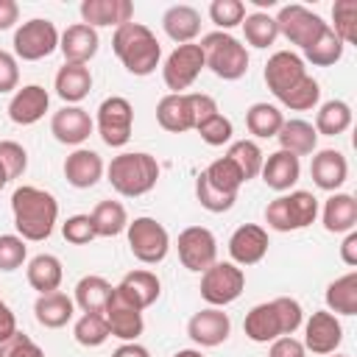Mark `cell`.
I'll use <instances>...</instances> for the list:
<instances>
[{"instance_id":"16","label":"cell","mask_w":357,"mask_h":357,"mask_svg":"<svg viewBox=\"0 0 357 357\" xmlns=\"http://www.w3.org/2000/svg\"><path fill=\"white\" fill-rule=\"evenodd\" d=\"M343 340V326L337 321V315H332L329 310H318L310 315V321L304 324V349L312 354H332L337 351Z\"/></svg>"},{"instance_id":"35","label":"cell","mask_w":357,"mask_h":357,"mask_svg":"<svg viewBox=\"0 0 357 357\" xmlns=\"http://www.w3.org/2000/svg\"><path fill=\"white\" fill-rule=\"evenodd\" d=\"M326 307L332 315H357V271L343 273L326 287Z\"/></svg>"},{"instance_id":"7","label":"cell","mask_w":357,"mask_h":357,"mask_svg":"<svg viewBox=\"0 0 357 357\" xmlns=\"http://www.w3.org/2000/svg\"><path fill=\"white\" fill-rule=\"evenodd\" d=\"M126 234H128V248H131V254H134L139 262H145V265L162 262V259L167 257V251H170V234H167V229H165L156 218L142 215V218L128 220Z\"/></svg>"},{"instance_id":"14","label":"cell","mask_w":357,"mask_h":357,"mask_svg":"<svg viewBox=\"0 0 357 357\" xmlns=\"http://www.w3.org/2000/svg\"><path fill=\"white\" fill-rule=\"evenodd\" d=\"M100 315H103V321L109 326V335L112 337H120L123 343H134L142 335V329H145L142 310L134 307L117 287H112L109 301H106V307H103Z\"/></svg>"},{"instance_id":"29","label":"cell","mask_w":357,"mask_h":357,"mask_svg":"<svg viewBox=\"0 0 357 357\" xmlns=\"http://www.w3.org/2000/svg\"><path fill=\"white\" fill-rule=\"evenodd\" d=\"M33 315L45 329H61V326H67L73 321L75 301L67 293L53 290V293H45V296H39L33 301Z\"/></svg>"},{"instance_id":"41","label":"cell","mask_w":357,"mask_h":357,"mask_svg":"<svg viewBox=\"0 0 357 357\" xmlns=\"http://www.w3.org/2000/svg\"><path fill=\"white\" fill-rule=\"evenodd\" d=\"M226 156L240 170L243 181H251L254 176H259L262 162H265V156H262V151H259V145L254 139H237V142H231V148L226 151Z\"/></svg>"},{"instance_id":"43","label":"cell","mask_w":357,"mask_h":357,"mask_svg":"<svg viewBox=\"0 0 357 357\" xmlns=\"http://www.w3.org/2000/svg\"><path fill=\"white\" fill-rule=\"evenodd\" d=\"M73 335H75V340H78L81 346H86V349H98V346H103V343L112 337V335H109V326H106V321H103L100 312H84V315L75 321Z\"/></svg>"},{"instance_id":"20","label":"cell","mask_w":357,"mask_h":357,"mask_svg":"<svg viewBox=\"0 0 357 357\" xmlns=\"http://www.w3.org/2000/svg\"><path fill=\"white\" fill-rule=\"evenodd\" d=\"M81 20L89 28H120L134 20V3L131 0H84L81 3Z\"/></svg>"},{"instance_id":"38","label":"cell","mask_w":357,"mask_h":357,"mask_svg":"<svg viewBox=\"0 0 357 357\" xmlns=\"http://www.w3.org/2000/svg\"><path fill=\"white\" fill-rule=\"evenodd\" d=\"M109 293H112V284H109L103 276L89 273V276L78 279V284H75V298H73V301H75L84 312H103V307H106V301H109Z\"/></svg>"},{"instance_id":"33","label":"cell","mask_w":357,"mask_h":357,"mask_svg":"<svg viewBox=\"0 0 357 357\" xmlns=\"http://www.w3.org/2000/svg\"><path fill=\"white\" fill-rule=\"evenodd\" d=\"M276 139H279V151H287L293 156H307L318 145V134L307 120H284Z\"/></svg>"},{"instance_id":"59","label":"cell","mask_w":357,"mask_h":357,"mask_svg":"<svg viewBox=\"0 0 357 357\" xmlns=\"http://www.w3.org/2000/svg\"><path fill=\"white\" fill-rule=\"evenodd\" d=\"M112 357H151V354H148L145 346H139V343L134 340V343H123V346H117V349L112 351Z\"/></svg>"},{"instance_id":"13","label":"cell","mask_w":357,"mask_h":357,"mask_svg":"<svg viewBox=\"0 0 357 357\" xmlns=\"http://www.w3.org/2000/svg\"><path fill=\"white\" fill-rule=\"evenodd\" d=\"M178 259L187 271L204 273L212 262H218V240L206 226H187L178 234Z\"/></svg>"},{"instance_id":"48","label":"cell","mask_w":357,"mask_h":357,"mask_svg":"<svg viewBox=\"0 0 357 357\" xmlns=\"http://www.w3.org/2000/svg\"><path fill=\"white\" fill-rule=\"evenodd\" d=\"M28 257V245L20 234H0V271H17Z\"/></svg>"},{"instance_id":"21","label":"cell","mask_w":357,"mask_h":357,"mask_svg":"<svg viewBox=\"0 0 357 357\" xmlns=\"http://www.w3.org/2000/svg\"><path fill=\"white\" fill-rule=\"evenodd\" d=\"M47 106H50L47 89L39 86V84H28V86H22V89H17L11 95V100H8V117L17 126H33V123H39L45 117Z\"/></svg>"},{"instance_id":"23","label":"cell","mask_w":357,"mask_h":357,"mask_svg":"<svg viewBox=\"0 0 357 357\" xmlns=\"http://www.w3.org/2000/svg\"><path fill=\"white\" fill-rule=\"evenodd\" d=\"M98 47H100L98 31L89 28V25H84V22L70 25L59 36V50H61L64 61H70V64H86L89 59H95Z\"/></svg>"},{"instance_id":"57","label":"cell","mask_w":357,"mask_h":357,"mask_svg":"<svg viewBox=\"0 0 357 357\" xmlns=\"http://www.w3.org/2000/svg\"><path fill=\"white\" fill-rule=\"evenodd\" d=\"M17 332V318H14V312H11V307L0 298V340H6V337H11Z\"/></svg>"},{"instance_id":"28","label":"cell","mask_w":357,"mask_h":357,"mask_svg":"<svg viewBox=\"0 0 357 357\" xmlns=\"http://www.w3.org/2000/svg\"><path fill=\"white\" fill-rule=\"evenodd\" d=\"M114 287L139 310H148L162 293V282L153 271H128L120 279V284H114Z\"/></svg>"},{"instance_id":"56","label":"cell","mask_w":357,"mask_h":357,"mask_svg":"<svg viewBox=\"0 0 357 357\" xmlns=\"http://www.w3.org/2000/svg\"><path fill=\"white\" fill-rule=\"evenodd\" d=\"M17 20H20V6L14 0H0V31L14 28Z\"/></svg>"},{"instance_id":"61","label":"cell","mask_w":357,"mask_h":357,"mask_svg":"<svg viewBox=\"0 0 357 357\" xmlns=\"http://www.w3.org/2000/svg\"><path fill=\"white\" fill-rule=\"evenodd\" d=\"M8 184V176H6V170H3V165H0V190Z\"/></svg>"},{"instance_id":"18","label":"cell","mask_w":357,"mask_h":357,"mask_svg":"<svg viewBox=\"0 0 357 357\" xmlns=\"http://www.w3.org/2000/svg\"><path fill=\"white\" fill-rule=\"evenodd\" d=\"M92 128H95V123H92L89 112L81 109V106H61L50 117V134L61 145H81V142H86Z\"/></svg>"},{"instance_id":"36","label":"cell","mask_w":357,"mask_h":357,"mask_svg":"<svg viewBox=\"0 0 357 357\" xmlns=\"http://www.w3.org/2000/svg\"><path fill=\"white\" fill-rule=\"evenodd\" d=\"M89 218H92V226H95L98 237H117L128 226V215H126V206L120 201H100V204H95Z\"/></svg>"},{"instance_id":"9","label":"cell","mask_w":357,"mask_h":357,"mask_svg":"<svg viewBox=\"0 0 357 357\" xmlns=\"http://www.w3.org/2000/svg\"><path fill=\"white\" fill-rule=\"evenodd\" d=\"M273 20H276L279 33H282L290 45H298L301 50H307L312 42H318L321 33L329 28V22H324L315 11H310V8L298 6V3L282 6Z\"/></svg>"},{"instance_id":"39","label":"cell","mask_w":357,"mask_h":357,"mask_svg":"<svg viewBox=\"0 0 357 357\" xmlns=\"http://www.w3.org/2000/svg\"><path fill=\"white\" fill-rule=\"evenodd\" d=\"M201 173H204V178H206L218 192H223V195H234V198H237L240 187L245 184L243 176H240V170L234 167V162H231L229 156L215 159V162H212L206 170H201Z\"/></svg>"},{"instance_id":"45","label":"cell","mask_w":357,"mask_h":357,"mask_svg":"<svg viewBox=\"0 0 357 357\" xmlns=\"http://www.w3.org/2000/svg\"><path fill=\"white\" fill-rule=\"evenodd\" d=\"M318 100H321V84H318L312 75H307V78H304L296 89H290L279 103L287 106L290 112H307V109H315Z\"/></svg>"},{"instance_id":"42","label":"cell","mask_w":357,"mask_h":357,"mask_svg":"<svg viewBox=\"0 0 357 357\" xmlns=\"http://www.w3.org/2000/svg\"><path fill=\"white\" fill-rule=\"evenodd\" d=\"M343 47H346V45L337 39V33H335L332 28H326V31L321 33V39L312 42V45L304 50V59H307L312 67H332L335 61H340Z\"/></svg>"},{"instance_id":"27","label":"cell","mask_w":357,"mask_h":357,"mask_svg":"<svg viewBox=\"0 0 357 357\" xmlns=\"http://www.w3.org/2000/svg\"><path fill=\"white\" fill-rule=\"evenodd\" d=\"M156 120L170 134H184V131L195 128L192 106H190V92H181V95H173L170 92V95H165L156 103Z\"/></svg>"},{"instance_id":"1","label":"cell","mask_w":357,"mask_h":357,"mask_svg":"<svg viewBox=\"0 0 357 357\" xmlns=\"http://www.w3.org/2000/svg\"><path fill=\"white\" fill-rule=\"evenodd\" d=\"M11 215L22 240L42 243L53 234V226L59 220V201L47 190L22 184L11 195Z\"/></svg>"},{"instance_id":"32","label":"cell","mask_w":357,"mask_h":357,"mask_svg":"<svg viewBox=\"0 0 357 357\" xmlns=\"http://www.w3.org/2000/svg\"><path fill=\"white\" fill-rule=\"evenodd\" d=\"M28 284L45 296V293H53L61 287V279H64V271H61V259L53 257V254H36L31 262H28Z\"/></svg>"},{"instance_id":"54","label":"cell","mask_w":357,"mask_h":357,"mask_svg":"<svg viewBox=\"0 0 357 357\" xmlns=\"http://www.w3.org/2000/svg\"><path fill=\"white\" fill-rule=\"evenodd\" d=\"M268 357H307V349H304V343L296 340L293 335H282V337L271 340Z\"/></svg>"},{"instance_id":"25","label":"cell","mask_w":357,"mask_h":357,"mask_svg":"<svg viewBox=\"0 0 357 357\" xmlns=\"http://www.w3.org/2000/svg\"><path fill=\"white\" fill-rule=\"evenodd\" d=\"M262 181L271 187V190H276V192H287L296 181H298V176H301V162H298V156H293V153H287V151H273L265 162H262Z\"/></svg>"},{"instance_id":"10","label":"cell","mask_w":357,"mask_h":357,"mask_svg":"<svg viewBox=\"0 0 357 357\" xmlns=\"http://www.w3.org/2000/svg\"><path fill=\"white\" fill-rule=\"evenodd\" d=\"M59 31L50 20L33 17L28 22H22L14 31V56L22 61H39L47 59L56 47H59Z\"/></svg>"},{"instance_id":"2","label":"cell","mask_w":357,"mask_h":357,"mask_svg":"<svg viewBox=\"0 0 357 357\" xmlns=\"http://www.w3.org/2000/svg\"><path fill=\"white\" fill-rule=\"evenodd\" d=\"M304 324V310L296 298L279 296L273 301H262L245 312L243 329L254 343H271L282 335H293Z\"/></svg>"},{"instance_id":"40","label":"cell","mask_w":357,"mask_h":357,"mask_svg":"<svg viewBox=\"0 0 357 357\" xmlns=\"http://www.w3.org/2000/svg\"><path fill=\"white\" fill-rule=\"evenodd\" d=\"M243 25V33H245V42L251 47H271L279 36V28H276V20L265 11H254V14H245V20L240 22Z\"/></svg>"},{"instance_id":"37","label":"cell","mask_w":357,"mask_h":357,"mask_svg":"<svg viewBox=\"0 0 357 357\" xmlns=\"http://www.w3.org/2000/svg\"><path fill=\"white\" fill-rule=\"evenodd\" d=\"M282 123H284V114L273 103H251L245 112V128L259 139L276 137Z\"/></svg>"},{"instance_id":"19","label":"cell","mask_w":357,"mask_h":357,"mask_svg":"<svg viewBox=\"0 0 357 357\" xmlns=\"http://www.w3.org/2000/svg\"><path fill=\"white\" fill-rule=\"evenodd\" d=\"M268 231L257 223H243L229 237V254L234 265H257L268 254Z\"/></svg>"},{"instance_id":"30","label":"cell","mask_w":357,"mask_h":357,"mask_svg":"<svg viewBox=\"0 0 357 357\" xmlns=\"http://www.w3.org/2000/svg\"><path fill=\"white\" fill-rule=\"evenodd\" d=\"M162 28L176 45H190L201 33V14L187 3L170 6L162 14Z\"/></svg>"},{"instance_id":"46","label":"cell","mask_w":357,"mask_h":357,"mask_svg":"<svg viewBox=\"0 0 357 357\" xmlns=\"http://www.w3.org/2000/svg\"><path fill=\"white\" fill-rule=\"evenodd\" d=\"M209 20L229 33V28L240 25L245 20V3L243 0H212L209 3Z\"/></svg>"},{"instance_id":"58","label":"cell","mask_w":357,"mask_h":357,"mask_svg":"<svg viewBox=\"0 0 357 357\" xmlns=\"http://www.w3.org/2000/svg\"><path fill=\"white\" fill-rule=\"evenodd\" d=\"M340 259L346 265H357V231H346L343 243H340Z\"/></svg>"},{"instance_id":"50","label":"cell","mask_w":357,"mask_h":357,"mask_svg":"<svg viewBox=\"0 0 357 357\" xmlns=\"http://www.w3.org/2000/svg\"><path fill=\"white\" fill-rule=\"evenodd\" d=\"M195 131L201 134V139H204L206 145H226V142L231 139V134H234V126H231L229 117H223V114L218 112V114L206 117Z\"/></svg>"},{"instance_id":"26","label":"cell","mask_w":357,"mask_h":357,"mask_svg":"<svg viewBox=\"0 0 357 357\" xmlns=\"http://www.w3.org/2000/svg\"><path fill=\"white\" fill-rule=\"evenodd\" d=\"M53 86H56V95L64 103L75 106V103H81L89 95V89H92V73H89L86 64H70V61H64L59 67V73H56Z\"/></svg>"},{"instance_id":"3","label":"cell","mask_w":357,"mask_h":357,"mask_svg":"<svg viewBox=\"0 0 357 357\" xmlns=\"http://www.w3.org/2000/svg\"><path fill=\"white\" fill-rule=\"evenodd\" d=\"M112 50L131 75H151L162 59V45L153 36V31L134 20L114 28Z\"/></svg>"},{"instance_id":"6","label":"cell","mask_w":357,"mask_h":357,"mask_svg":"<svg viewBox=\"0 0 357 357\" xmlns=\"http://www.w3.org/2000/svg\"><path fill=\"white\" fill-rule=\"evenodd\" d=\"M318 218V198L307 190H293L287 195L273 198L265 206V223L273 231H298L315 223Z\"/></svg>"},{"instance_id":"8","label":"cell","mask_w":357,"mask_h":357,"mask_svg":"<svg viewBox=\"0 0 357 357\" xmlns=\"http://www.w3.org/2000/svg\"><path fill=\"white\" fill-rule=\"evenodd\" d=\"M245 287V273L234 262H212L201 273V298L209 307H226L243 296Z\"/></svg>"},{"instance_id":"55","label":"cell","mask_w":357,"mask_h":357,"mask_svg":"<svg viewBox=\"0 0 357 357\" xmlns=\"http://www.w3.org/2000/svg\"><path fill=\"white\" fill-rule=\"evenodd\" d=\"M190 106H192L195 128H198L206 117L218 114V103H215V98H212V95H204V92H190Z\"/></svg>"},{"instance_id":"60","label":"cell","mask_w":357,"mask_h":357,"mask_svg":"<svg viewBox=\"0 0 357 357\" xmlns=\"http://www.w3.org/2000/svg\"><path fill=\"white\" fill-rule=\"evenodd\" d=\"M173 357H204V354H201L198 349H178Z\"/></svg>"},{"instance_id":"5","label":"cell","mask_w":357,"mask_h":357,"mask_svg":"<svg viewBox=\"0 0 357 357\" xmlns=\"http://www.w3.org/2000/svg\"><path fill=\"white\" fill-rule=\"evenodd\" d=\"M204 67H209L223 81H237L248 73V50L240 39L226 31H212L201 39Z\"/></svg>"},{"instance_id":"11","label":"cell","mask_w":357,"mask_h":357,"mask_svg":"<svg viewBox=\"0 0 357 357\" xmlns=\"http://www.w3.org/2000/svg\"><path fill=\"white\" fill-rule=\"evenodd\" d=\"M98 134L109 148H123L131 139V128H134V109L126 98L112 95L106 100H100L98 106Z\"/></svg>"},{"instance_id":"17","label":"cell","mask_w":357,"mask_h":357,"mask_svg":"<svg viewBox=\"0 0 357 357\" xmlns=\"http://www.w3.org/2000/svg\"><path fill=\"white\" fill-rule=\"evenodd\" d=\"M229 332H231V321L229 315L220 310V307H206L201 312H195L187 324V335L195 346H204V349H212V346H220L229 340Z\"/></svg>"},{"instance_id":"12","label":"cell","mask_w":357,"mask_h":357,"mask_svg":"<svg viewBox=\"0 0 357 357\" xmlns=\"http://www.w3.org/2000/svg\"><path fill=\"white\" fill-rule=\"evenodd\" d=\"M201 70H204V50H201V45H195V42L176 45V50L165 59L162 78H165V86L173 95H181L187 86L195 84V78L201 75Z\"/></svg>"},{"instance_id":"53","label":"cell","mask_w":357,"mask_h":357,"mask_svg":"<svg viewBox=\"0 0 357 357\" xmlns=\"http://www.w3.org/2000/svg\"><path fill=\"white\" fill-rule=\"evenodd\" d=\"M20 84V67H17V56L8 50H0V95L14 92Z\"/></svg>"},{"instance_id":"34","label":"cell","mask_w":357,"mask_h":357,"mask_svg":"<svg viewBox=\"0 0 357 357\" xmlns=\"http://www.w3.org/2000/svg\"><path fill=\"white\" fill-rule=\"evenodd\" d=\"M349 126H351V106L346 100L332 98V100L321 103L312 128L318 137H337V134L349 131Z\"/></svg>"},{"instance_id":"15","label":"cell","mask_w":357,"mask_h":357,"mask_svg":"<svg viewBox=\"0 0 357 357\" xmlns=\"http://www.w3.org/2000/svg\"><path fill=\"white\" fill-rule=\"evenodd\" d=\"M307 78V67L304 59L290 53V50H276L268 64H265V84L273 92L276 100H282L290 89H296L301 81Z\"/></svg>"},{"instance_id":"22","label":"cell","mask_w":357,"mask_h":357,"mask_svg":"<svg viewBox=\"0 0 357 357\" xmlns=\"http://www.w3.org/2000/svg\"><path fill=\"white\" fill-rule=\"evenodd\" d=\"M103 159L100 153L89 151V148H75L67 159H64V178L67 184H73L75 190H89L100 181L103 176Z\"/></svg>"},{"instance_id":"4","label":"cell","mask_w":357,"mask_h":357,"mask_svg":"<svg viewBox=\"0 0 357 357\" xmlns=\"http://www.w3.org/2000/svg\"><path fill=\"white\" fill-rule=\"evenodd\" d=\"M106 176H109V184L120 195L137 198V195H145L156 187L159 162L145 151H126L109 162Z\"/></svg>"},{"instance_id":"51","label":"cell","mask_w":357,"mask_h":357,"mask_svg":"<svg viewBox=\"0 0 357 357\" xmlns=\"http://www.w3.org/2000/svg\"><path fill=\"white\" fill-rule=\"evenodd\" d=\"M61 234L67 243L73 245H86L89 240H95V226H92V218L89 215H73L61 223Z\"/></svg>"},{"instance_id":"47","label":"cell","mask_w":357,"mask_h":357,"mask_svg":"<svg viewBox=\"0 0 357 357\" xmlns=\"http://www.w3.org/2000/svg\"><path fill=\"white\" fill-rule=\"evenodd\" d=\"M195 198H198V204L206 209V212H229L231 206H234V195H223V192H218L206 178H204V173H198V178H195Z\"/></svg>"},{"instance_id":"49","label":"cell","mask_w":357,"mask_h":357,"mask_svg":"<svg viewBox=\"0 0 357 357\" xmlns=\"http://www.w3.org/2000/svg\"><path fill=\"white\" fill-rule=\"evenodd\" d=\"M0 165H3L6 176H8V181L20 178L25 173V167H28V151L14 139H3L0 142Z\"/></svg>"},{"instance_id":"62","label":"cell","mask_w":357,"mask_h":357,"mask_svg":"<svg viewBox=\"0 0 357 357\" xmlns=\"http://www.w3.org/2000/svg\"><path fill=\"white\" fill-rule=\"evenodd\" d=\"M332 357H349V354H337V351H332Z\"/></svg>"},{"instance_id":"24","label":"cell","mask_w":357,"mask_h":357,"mask_svg":"<svg viewBox=\"0 0 357 357\" xmlns=\"http://www.w3.org/2000/svg\"><path fill=\"white\" fill-rule=\"evenodd\" d=\"M310 176L315 181V187L326 190V192H335L337 187H343V181L349 178V162L340 151L335 148H324L312 156V165H310Z\"/></svg>"},{"instance_id":"44","label":"cell","mask_w":357,"mask_h":357,"mask_svg":"<svg viewBox=\"0 0 357 357\" xmlns=\"http://www.w3.org/2000/svg\"><path fill=\"white\" fill-rule=\"evenodd\" d=\"M332 20L335 25H329L337 39L343 45H354L357 42V0H337L332 6Z\"/></svg>"},{"instance_id":"31","label":"cell","mask_w":357,"mask_h":357,"mask_svg":"<svg viewBox=\"0 0 357 357\" xmlns=\"http://www.w3.org/2000/svg\"><path fill=\"white\" fill-rule=\"evenodd\" d=\"M321 218H324V229L332 231V234L354 231V226H357V201H354V195L332 192L324 204Z\"/></svg>"},{"instance_id":"52","label":"cell","mask_w":357,"mask_h":357,"mask_svg":"<svg viewBox=\"0 0 357 357\" xmlns=\"http://www.w3.org/2000/svg\"><path fill=\"white\" fill-rule=\"evenodd\" d=\"M0 357H45V351L25 332L17 329L11 337L0 340Z\"/></svg>"}]
</instances>
